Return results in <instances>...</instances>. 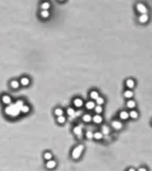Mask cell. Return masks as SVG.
Segmentation results:
<instances>
[{
  "label": "cell",
  "instance_id": "52a82bcc",
  "mask_svg": "<svg viewBox=\"0 0 152 171\" xmlns=\"http://www.w3.org/2000/svg\"><path fill=\"white\" fill-rule=\"evenodd\" d=\"M103 121H104V119H103L102 115H100V114H95L94 116H92V122L95 123V124L100 125V124H102Z\"/></svg>",
  "mask_w": 152,
  "mask_h": 171
},
{
  "label": "cell",
  "instance_id": "f546056e",
  "mask_svg": "<svg viewBox=\"0 0 152 171\" xmlns=\"http://www.w3.org/2000/svg\"><path fill=\"white\" fill-rule=\"evenodd\" d=\"M149 21V15L148 14H141L139 17V21L141 23H146Z\"/></svg>",
  "mask_w": 152,
  "mask_h": 171
},
{
  "label": "cell",
  "instance_id": "d6986e66",
  "mask_svg": "<svg viewBox=\"0 0 152 171\" xmlns=\"http://www.w3.org/2000/svg\"><path fill=\"white\" fill-rule=\"evenodd\" d=\"M100 132L102 133L103 135H108L110 134V128L107 125H103L102 127H101V131Z\"/></svg>",
  "mask_w": 152,
  "mask_h": 171
},
{
  "label": "cell",
  "instance_id": "8992f818",
  "mask_svg": "<svg viewBox=\"0 0 152 171\" xmlns=\"http://www.w3.org/2000/svg\"><path fill=\"white\" fill-rule=\"evenodd\" d=\"M1 103H2L4 105H10L12 103H13V100H12V97L8 95H3L1 96Z\"/></svg>",
  "mask_w": 152,
  "mask_h": 171
},
{
  "label": "cell",
  "instance_id": "484cf974",
  "mask_svg": "<svg viewBox=\"0 0 152 171\" xmlns=\"http://www.w3.org/2000/svg\"><path fill=\"white\" fill-rule=\"evenodd\" d=\"M106 103V100L105 98L103 97V96H98L96 100H95V104H97V105H101V106H103L104 105V104Z\"/></svg>",
  "mask_w": 152,
  "mask_h": 171
},
{
  "label": "cell",
  "instance_id": "3957f363",
  "mask_svg": "<svg viewBox=\"0 0 152 171\" xmlns=\"http://www.w3.org/2000/svg\"><path fill=\"white\" fill-rule=\"evenodd\" d=\"M73 133L76 135V137L78 139H81L82 138V135H83V128L81 127V126H74L73 127Z\"/></svg>",
  "mask_w": 152,
  "mask_h": 171
},
{
  "label": "cell",
  "instance_id": "e575fe53",
  "mask_svg": "<svg viewBox=\"0 0 152 171\" xmlns=\"http://www.w3.org/2000/svg\"><path fill=\"white\" fill-rule=\"evenodd\" d=\"M127 171H137V170L135 169H133V168H130Z\"/></svg>",
  "mask_w": 152,
  "mask_h": 171
},
{
  "label": "cell",
  "instance_id": "7402d4cb",
  "mask_svg": "<svg viewBox=\"0 0 152 171\" xmlns=\"http://www.w3.org/2000/svg\"><path fill=\"white\" fill-rule=\"evenodd\" d=\"M66 120H67V118H66L65 115L56 117V122H57V124H59V125H64L66 122Z\"/></svg>",
  "mask_w": 152,
  "mask_h": 171
},
{
  "label": "cell",
  "instance_id": "6da1fadb",
  "mask_svg": "<svg viewBox=\"0 0 152 171\" xmlns=\"http://www.w3.org/2000/svg\"><path fill=\"white\" fill-rule=\"evenodd\" d=\"M4 112L7 117H10V118H16L18 117L20 114H21V111H20V108H19L15 104L10 105H7L5 107V110H4Z\"/></svg>",
  "mask_w": 152,
  "mask_h": 171
},
{
  "label": "cell",
  "instance_id": "5bb4252c",
  "mask_svg": "<svg viewBox=\"0 0 152 171\" xmlns=\"http://www.w3.org/2000/svg\"><path fill=\"white\" fill-rule=\"evenodd\" d=\"M125 86L128 89H132V88H134V86H135V81L132 79V78H128V79H126L125 81Z\"/></svg>",
  "mask_w": 152,
  "mask_h": 171
},
{
  "label": "cell",
  "instance_id": "f1b7e54d",
  "mask_svg": "<svg viewBox=\"0 0 152 171\" xmlns=\"http://www.w3.org/2000/svg\"><path fill=\"white\" fill-rule=\"evenodd\" d=\"M84 137L86 138V139H88V140H91V139H93V132H92L91 130H87L86 132L83 134Z\"/></svg>",
  "mask_w": 152,
  "mask_h": 171
},
{
  "label": "cell",
  "instance_id": "277c9868",
  "mask_svg": "<svg viewBox=\"0 0 152 171\" xmlns=\"http://www.w3.org/2000/svg\"><path fill=\"white\" fill-rule=\"evenodd\" d=\"M73 105H74V108H76V109H81V107L84 106L83 99L81 98V97H75L73 100Z\"/></svg>",
  "mask_w": 152,
  "mask_h": 171
},
{
  "label": "cell",
  "instance_id": "8fae6325",
  "mask_svg": "<svg viewBox=\"0 0 152 171\" xmlns=\"http://www.w3.org/2000/svg\"><path fill=\"white\" fill-rule=\"evenodd\" d=\"M19 83L22 86H28L31 84V79L28 77H22L19 80Z\"/></svg>",
  "mask_w": 152,
  "mask_h": 171
},
{
  "label": "cell",
  "instance_id": "ac0fdd59",
  "mask_svg": "<svg viewBox=\"0 0 152 171\" xmlns=\"http://www.w3.org/2000/svg\"><path fill=\"white\" fill-rule=\"evenodd\" d=\"M126 106H127V108H128V109L134 110V108L136 107V102L134 101V100H131V99H130V100H128V101H127V103H126Z\"/></svg>",
  "mask_w": 152,
  "mask_h": 171
},
{
  "label": "cell",
  "instance_id": "4dcf8cb0",
  "mask_svg": "<svg viewBox=\"0 0 152 171\" xmlns=\"http://www.w3.org/2000/svg\"><path fill=\"white\" fill-rule=\"evenodd\" d=\"M93 111H94L96 114H100V115H101V113L103 112L104 109H103V106H101V105H97V104H96V106H95Z\"/></svg>",
  "mask_w": 152,
  "mask_h": 171
},
{
  "label": "cell",
  "instance_id": "9a60e30c",
  "mask_svg": "<svg viewBox=\"0 0 152 171\" xmlns=\"http://www.w3.org/2000/svg\"><path fill=\"white\" fill-rule=\"evenodd\" d=\"M118 115H119L120 120H127L129 119V112L126 111H121Z\"/></svg>",
  "mask_w": 152,
  "mask_h": 171
},
{
  "label": "cell",
  "instance_id": "603a6c76",
  "mask_svg": "<svg viewBox=\"0 0 152 171\" xmlns=\"http://www.w3.org/2000/svg\"><path fill=\"white\" fill-rule=\"evenodd\" d=\"M64 114H65V111H64L62 108H60V107H57V108H55V109L54 110V115H55V117L62 116Z\"/></svg>",
  "mask_w": 152,
  "mask_h": 171
},
{
  "label": "cell",
  "instance_id": "cb8c5ba5",
  "mask_svg": "<svg viewBox=\"0 0 152 171\" xmlns=\"http://www.w3.org/2000/svg\"><path fill=\"white\" fill-rule=\"evenodd\" d=\"M129 118L132 119H137L139 118V113L135 110H131V112H129Z\"/></svg>",
  "mask_w": 152,
  "mask_h": 171
},
{
  "label": "cell",
  "instance_id": "d4e9b609",
  "mask_svg": "<svg viewBox=\"0 0 152 171\" xmlns=\"http://www.w3.org/2000/svg\"><path fill=\"white\" fill-rule=\"evenodd\" d=\"M39 15H40V17H41L42 19H44V20H46V19L49 18V16H50V13H49V11H47V10H41V12L39 13Z\"/></svg>",
  "mask_w": 152,
  "mask_h": 171
},
{
  "label": "cell",
  "instance_id": "7a4b0ae2",
  "mask_svg": "<svg viewBox=\"0 0 152 171\" xmlns=\"http://www.w3.org/2000/svg\"><path fill=\"white\" fill-rule=\"evenodd\" d=\"M84 149H85V147H84V145L82 144V143H80V144L76 145L75 147L73 149V151H72V152H71L72 159L74 160V161L79 160V159L81 157V155H82V153H83V152H84Z\"/></svg>",
  "mask_w": 152,
  "mask_h": 171
},
{
  "label": "cell",
  "instance_id": "8d00e7d4",
  "mask_svg": "<svg viewBox=\"0 0 152 171\" xmlns=\"http://www.w3.org/2000/svg\"><path fill=\"white\" fill-rule=\"evenodd\" d=\"M151 121H152V120H151Z\"/></svg>",
  "mask_w": 152,
  "mask_h": 171
},
{
  "label": "cell",
  "instance_id": "d6a6232c",
  "mask_svg": "<svg viewBox=\"0 0 152 171\" xmlns=\"http://www.w3.org/2000/svg\"><path fill=\"white\" fill-rule=\"evenodd\" d=\"M83 114V112H81V111H75V114H74V116L75 117H80Z\"/></svg>",
  "mask_w": 152,
  "mask_h": 171
},
{
  "label": "cell",
  "instance_id": "2e32d148",
  "mask_svg": "<svg viewBox=\"0 0 152 171\" xmlns=\"http://www.w3.org/2000/svg\"><path fill=\"white\" fill-rule=\"evenodd\" d=\"M10 86H11L12 89H13V90H17V89L20 88L21 85H20V83H19L18 80H16V79H13V80L10 81Z\"/></svg>",
  "mask_w": 152,
  "mask_h": 171
},
{
  "label": "cell",
  "instance_id": "e0dca14e",
  "mask_svg": "<svg viewBox=\"0 0 152 171\" xmlns=\"http://www.w3.org/2000/svg\"><path fill=\"white\" fill-rule=\"evenodd\" d=\"M21 113H22V114H27V113H29L30 112H31V106L30 105H28V104H24L21 107Z\"/></svg>",
  "mask_w": 152,
  "mask_h": 171
},
{
  "label": "cell",
  "instance_id": "9c48e42d",
  "mask_svg": "<svg viewBox=\"0 0 152 171\" xmlns=\"http://www.w3.org/2000/svg\"><path fill=\"white\" fill-rule=\"evenodd\" d=\"M95 106H96L95 101H92V100H89V101H87L86 103H84V107L87 111H93Z\"/></svg>",
  "mask_w": 152,
  "mask_h": 171
},
{
  "label": "cell",
  "instance_id": "836d02e7",
  "mask_svg": "<svg viewBox=\"0 0 152 171\" xmlns=\"http://www.w3.org/2000/svg\"><path fill=\"white\" fill-rule=\"evenodd\" d=\"M137 171H148V170H147L146 168H140V169H138Z\"/></svg>",
  "mask_w": 152,
  "mask_h": 171
},
{
  "label": "cell",
  "instance_id": "1f68e13d",
  "mask_svg": "<svg viewBox=\"0 0 152 171\" xmlns=\"http://www.w3.org/2000/svg\"><path fill=\"white\" fill-rule=\"evenodd\" d=\"M43 158H44V160H46V161H50V160H52L53 159V154L50 152H44V154H43Z\"/></svg>",
  "mask_w": 152,
  "mask_h": 171
},
{
  "label": "cell",
  "instance_id": "5b68a950",
  "mask_svg": "<svg viewBox=\"0 0 152 171\" xmlns=\"http://www.w3.org/2000/svg\"><path fill=\"white\" fill-rule=\"evenodd\" d=\"M111 127L115 130L118 131V130H121L123 128V123H122V121H120L119 119H114V120H112V122H111Z\"/></svg>",
  "mask_w": 152,
  "mask_h": 171
},
{
  "label": "cell",
  "instance_id": "44dd1931",
  "mask_svg": "<svg viewBox=\"0 0 152 171\" xmlns=\"http://www.w3.org/2000/svg\"><path fill=\"white\" fill-rule=\"evenodd\" d=\"M103 137H104V135H103V134L100 131H97V132L93 133V139H95V140L100 141L102 140Z\"/></svg>",
  "mask_w": 152,
  "mask_h": 171
},
{
  "label": "cell",
  "instance_id": "4fadbf2b",
  "mask_svg": "<svg viewBox=\"0 0 152 171\" xmlns=\"http://www.w3.org/2000/svg\"><path fill=\"white\" fill-rule=\"evenodd\" d=\"M89 98H90V100H92V101H95L96 99L99 96V93H98V90H95V89H93V90L89 91Z\"/></svg>",
  "mask_w": 152,
  "mask_h": 171
},
{
  "label": "cell",
  "instance_id": "ffe728a7",
  "mask_svg": "<svg viewBox=\"0 0 152 171\" xmlns=\"http://www.w3.org/2000/svg\"><path fill=\"white\" fill-rule=\"evenodd\" d=\"M123 96L125 97L126 99H131L133 97V92L131 90V89H126L124 92H123Z\"/></svg>",
  "mask_w": 152,
  "mask_h": 171
},
{
  "label": "cell",
  "instance_id": "30bf717a",
  "mask_svg": "<svg viewBox=\"0 0 152 171\" xmlns=\"http://www.w3.org/2000/svg\"><path fill=\"white\" fill-rule=\"evenodd\" d=\"M81 120L84 123L89 124V123L92 122V115L89 113H83L81 115Z\"/></svg>",
  "mask_w": 152,
  "mask_h": 171
},
{
  "label": "cell",
  "instance_id": "ba28073f",
  "mask_svg": "<svg viewBox=\"0 0 152 171\" xmlns=\"http://www.w3.org/2000/svg\"><path fill=\"white\" fill-rule=\"evenodd\" d=\"M136 8H137V11H138L140 13H141V14H146V13H148V9H147V7H146V5L141 4V3L137 4Z\"/></svg>",
  "mask_w": 152,
  "mask_h": 171
},
{
  "label": "cell",
  "instance_id": "4316f807",
  "mask_svg": "<svg viewBox=\"0 0 152 171\" xmlns=\"http://www.w3.org/2000/svg\"><path fill=\"white\" fill-rule=\"evenodd\" d=\"M51 7V5H50L49 2H47V1H44V2L41 3V5H40V8H41V10H47L48 11V9Z\"/></svg>",
  "mask_w": 152,
  "mask_h": 171
},
{
  "label": "cell",
  "instance_id": "83f0119b",
  "mask_svg": "<svg viewBox=\"0 0 152 171\" xmlns=\"http://www.w3.org/2000/svg\"><path fill=\"white\" fill-rule=\"evenodd\" d=\"M65 112L69 117H74V114H75V109H74V107H68L66 109Z\"/></svg>",
  "mask_w": 152,
  "mask_h": 171
},
{
  "label": "cell",
  "instance_id": "7c38bea8",
  "mask_svg": "<svg viewBox=\"0 0 152 171\" xmlns=\"http://www.w3.org/2000/svg\"><path fill=\"white\" fill-rule=\"evenodd\" d=\"M56 161H54V160H50V161H47V162H46V168H47V169H55V167H56Z\"/></svg>",
  "mask_w": 152,
  "mask_h": 171
},
{
  "label": "cell",
  "instance_id": "d590c367",
  "mask_svg": "<svg viewBox=\"0 0 152 171\" xmlns=\"http://www.w3.org/2000/svg\"><path fill=\"white\" fill-rule=\"evenodd\" d=\"M58 1H60V2H64L65 0H58Z\"/></svg>",
  "mask_w": 152,
  "mask_h": 171
}]
</instances>
